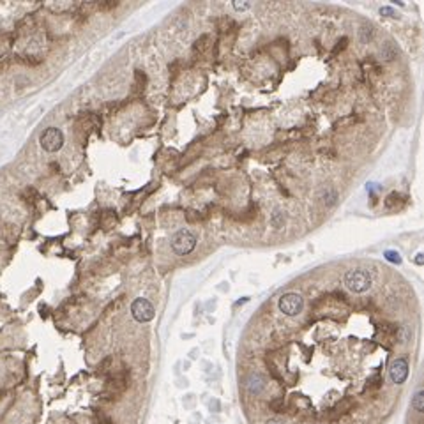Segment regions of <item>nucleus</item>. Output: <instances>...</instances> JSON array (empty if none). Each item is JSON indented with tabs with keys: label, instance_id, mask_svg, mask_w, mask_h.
Listing matches in <instances>:
<instances>
[{
	"label": "nucleus",
	"instance_id": "17",
	"mask_svg": "<svg viewBox=\"0 0 424 424\" xmlns=\"http://www.w3.org/2000/svg\"><path fill=\"white\" fill-rule=\"evenodd\" d=\"M267 424H285V423H283V421H279V419H269V421H267Z\"/></svg>",
	"mask_w": 424,
	"mask_h": 424
},
{
	"label": "nucleus",
	"instance_id": "5",
	"mask_svg": "<svg viewBox=\"0 0 424 424\" xmlns=\"http://www.w3.org/2000/svg\"><path fill=\"white\" fill-rule=\"evenodd\" d=\"M131 313H133V318H135L136 322H142V323L151 322V320L154 318V306L149 303L147 299L140 297L131 304Z\"/></svg>",
	"mask_w": 424,
	"mask_h": 424
},
{
	"label": "nucleus",
	"instance_id": "3",
	"mask_svg": "<svg viewBox=\"0 0 424 424\" xmlns=\"http://www.w3.org/2000/svg\"><path fill=\"white\" fill-rule=\"evenodd\" d=\"M39 142H41V147L44 149V151L57 152V151H60L64 145V135H62V131L57 129V127H48L46 131H42Z\"/></svg>",
	"mask_w": 424,
	"mask_h": 424
},
{
	"label": "nucleus",
	"instance_id": "7",
	"mask_svg": "<svg viewBox=\"0 0 424 424\" xmlns=\"http://www.w3.org/2000/svg\"><path fill=\"white\" fill-rule=\"evenodd\" d=\"M246 389H248L251 394H260L262 390L265 389V378L258 373H253L251 377L246 380Z\"/></svg>",
	"mask_w": 424,
	"mask_h": 424
},
{
	"label": "nucleus",
	"instance_id": "18",
	"mask_svg": "<svg viewBox=\"0 0 424 424\" xmlns=\"http://www.w3.org/2000/svg\"><path fill=\"white\" fill-rule=\"evenodd\" d=\"M416 264H417V265H423V253H419V255H417Z\"/></svg>",
	"mask_w": 424,
	"mask_h": 424
},
{
	"label": "nucleus",
	"instance_id": "16",
	"mask_svg": "<svg viewBox=\"0 0 424 424\" xmlns=\"http://www.w3.org/2000/svg\"><path fill=\"white\" fill-rule=\"evenodd\" d=\"M380 14H385V16L392 18V16H394V11H392V7H387V5H385V7L380 9Z\"/></svg>",
	"mask_w": 424,
	"mask_h": 424
},
{
	"label": "nucleus",
	"instance_id": "9",
	"mask_svg": "<svg viewBox=\"0 0 424 424\" xmlns=\"http://www.w3.org/2000/svg\"><path fill=\"white\" fill-rule=\"evenodd\" d=\"M286 223V212L285 210H279L276 209L272 212V216H270V225H272L274 228H283V225Z\"/></svg>",
	"mask_w": 424,
	"mask_h": 424
},
{
	"label": "nucleus",
	"instance_id": "10",
	"mask_svg": "<svg viewBox=\"0 0 424 424\" xmlns=\"http://www.w3.org/2000/svg\"><path fill=\"white\" fill-rule=\"evenodd\" d=\"M412 407L416 408L417 412L424 410V392L421 389L417 390L416 394H414V398H412Z\"/></svg>",
	"mask_w": 424,
	"mask_h": 424
},
{
	"label": "nucleus",
	"instance_id": "8",
	"mask_svg": "<svg viewBox=\"0 0 424 424\" xmlns=\"http://www.w3.org/2000/svg\"><path fill=\"white\" fill-rule=\"evenodd\" d=\"M320 200H322L325 205H334L338 200V191L334 188H325L320 191Z\"/></svg>",
	"mask_w": 424,
	"mask_h": 424
},
{
	"label": "nucleus",
	"instance_id": "12",
	"mask_svg": "<svg viewBox=\"0 0 424 424\" xmlns=\"http://www.w3.org/2000/svg\"><path fill=\"white\" fill-rule=\"evenodd\" d=\"M385 258L392 264H401V256L398 251H385Z\"/></svg>",
	"mask_w": 424,
	"mask_h": 424
},
{
	"label": "nucleus",
	"instance_id": "14",
	"mask_svg": "<svg viewBox=\"0 0 424 424\" xmlns=\"http://www.w3.org/2000/svg\"><path fill=\"white\" fill-rule=\"evenodd\" d=\"M394 55H396V51L392 50V48H390V44H387V46L384 48L382 57H384V59H385V60H390V59H392V57H394Z\"/></svg>",
	"mask_w": 424,
	"mask_h": 424
},
{
	"label": "nucleus",
	"instance_id": "2",
	"mask_svg": "<svg viewBox=\"0 0 424 424\" xmlns=\"http://www.w3.org/2000/svg\"><path fill=\"white\" fill-rule=\"evenodd\" d=\"M194 246H196V239H194L193 233L188 230H181L172 240V249L181 256L189 255V253L194 249Z\"/></svg>",
	"mask_w": 424,
	"mask_h": 424
},
{
	"label": "nucleus",
	"instance_id": "6",
	"mask_svg": "<svg viewBox=\"0 0 424 424\" xmlns=\"http://www.w3.org/2000/svg\"><path fill=\"white\" fill-rule=\"evenodd\" d=\"M389 377L394 384H403L408 377V362L405 357H399L396 361H392L389 368Z\"/></svg>",
	"mask_w": 424,
	"mask_h": 424
},
{
	"label": "nucleus",
	"instance_id": "1",
	"mask_svg": "<svg viewBox=\"0 0 424 424\" xmlns=\"http://www.w3.org/2000/svg\"><path fill=\"white\" fill-rule=\"evenodd\" d=\"M371 274L364 269H353V270H348L347 276H345V285L350 292L353 294H362L366 290L371 288Z\"/></svg>",
	"mask_w": 424,
	"mask_h": 424
},
{
	"label": "nucleus",
	"instance_id": "15",
	"mask_svg": "<svg viewBox=\"0 0 424 424\" xmlns=\"http://www.w3.org/2000/svg\"><path fill=\"white\" fill-rule=\"evenodd\" d=\"M249 5H251L249 2H237V0L233 2V7H235L237 11H246V9H249Z\"/></svg>",
	"mask_w": 424,
	"mask_h": 424
},
{
	"label": "nucleus",
	"instance_id": "11",
	"mask_svg": "<svg viewBox=\"0 0 424 424\" xmlns=\"http://www.w3.org/2000/svg\"><path fill=\"white\" fill-rule=\"evenodd\" d=\"M398 338H399V341H401V343H408V341H410V338H412L410 327H407V325H405V327H401V331L398 332Z\"/></svg>",
	"mask_w": 424,
	"mask_h": 424
},
{
	"label": "nucleus",
	"instance_id": "13",
	"mask_svg": "<svg viewBox=\"0 0 424 424\" xmlns=\"http://www.w3.org/2000/svg\"><path fill=\"white\" fill-rule=\"evenodd\" d=\"M371 36H373V32H371V27H362L361 29V39L362 41H370Z\"/></svg>",
	"mask_w": 424,
	"mask_h": 424
},
{
	"label": "nucleus",
	"instance_id": "4",
	"mask_svg": "<svg viewBox=\"0 0 424 424\" xmlns=\"http://www.w3.org/2000/svg\"><path fill=\"white\" fill-rule=\"evenodd\" d=\"M304 308V299L303 295L295 294V292H290V294H285L281 299H279V309L288 316H295L299 315Z\"/></svg>",
	"mask_w": 424,
	"mask_h": 424
}]
</instances>
